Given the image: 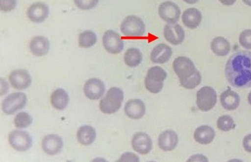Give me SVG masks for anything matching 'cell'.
Returning <instances> with one entry per match:
<instances>
[{"mask_svg": "<svg viewBox=\"0 0 251 162\" xmlns=\"http://www.w3.org/2000/svg\"><path fill=\"white\" fill-rule=\"evenodd\" d=\"M225 75L231 86L239 89L251 87V51H237L226 65Z\"/></svg>", "mask_w": 251, "mask_h": 162, "instance_id": "cell-1", "label": "cell"}, {"mask_svg": "<svg viewBox=\"0 0 251 162\" xmlns=\"http://www.w3.org/2000/svg\"><path fill=\"white\" fill-rule=\"evenodd\" d=\"M124 92L119 88H112L109 90L106 96L100 104V110L105 114H113L119 111L124 101Z\"/></svg>", "mask_w": 251, "mask_h": 162, "instance_id": "cell-2", "label": "cell"}, {"mask_svg": "<svg viewBox=\"0 0 251 162\" xmlns=\"http://www.w3.org/2000/svg\"><path fill=\"white\" fill-rule=\"evenodd\" d=\"M166 78V71L162 68L159 66L151 68L145 78V86L151 93H158L163 88V82Z\"/></svg>", "mask_w": 251, "mask_h": 162, "instance_id": "cell-3", "label": "cell"}, {"mask_svg": "<svg viewBox=\"0 0 251 162\" xmlns=\"http://www.w3.org/2000/svg\"><path fill=\"white\" fill-rule=\"evenodd\" d=\"M121 31L128 38H140L144 35L146 26L138 16H128L121 24Z\"/></svg>", "mask_w": 251, "mask_h": 162, "instance_id": "cell-4", "label": "cell"}, {"mask_svg": "<svg viewBox=\"0 0 251 162\" xmlns=\"http://www.w3.org/2000/svg\"><path fill=\"white\" fill-rule=\"evenodd\" d=\"M173 68L180 82L187 80L198 71L193 62L188 57H178L174 60Z\"/></svg>", "mask_w": 251, "mask_h": 162, "instance_id": "cell-5", "label": "cell"}, {"mask_svg": "<svg viewBox=\"0 0 251 162\" xmlns=\"http://www.w3.org/2000/svg\"><path fill=\"white\" fill-rule=\"evenodd\" d=\"M196 104L199 110L208 112L214 108L217 103V93L211 87H203L197 92Z\"/></svg>", "mask_w": 251, "mask_h": 162, "instance_id": "cell-6", "label": "cell"}, {"mask_svg": "<svg viewBox=\"0 0 251 162\" xmlns=\"http://www.w3.org/2000/svg\"><path fill=\"white\" fill-rule=\"evenodd\" d=\"M26 104V96L23 93H14L3 101L2 110L5 114L13 115L22 110Z\"/></svg>", "mask_w": 251, "mask_h": 162, "instance_id": "cell-7", "label": "cell"}, {"mask_svg": "<svg viewBox=\"0 0 251 162\" xmlns=\"http://www.w3.org/2000/svg\"><path fill=\"white\" fill-rule=\"evenodd\" d=\"M9 142L18 151H26L32 147V137L23 131H13L9 135Z\"/></svg>", "mask_w": 251, "mask_h": 162, "instance_id": "cell-8", "label": "cell"}, {"mask_svg": "<svg viewBox=\"0 0 251 162\" xmlns=\"http://www.w3.org/2000/svg\"><path fill=\"white\" fill-rule=\"evenodd\" d=\"M103 45L110 54H117L123 51L125 44L120 35L113 30H107L103 36Z\"/></svg>", "mask_w": 251, "mask_h": 162, "instance_id": "cell-9", "label": "cell"}, {"mask_svg": "<svg viewBox=\"0 0 251 162\" xmlns=\"http://www.w3.org/2000/svg\"><path fill=\"white\" fill-rule=\"evenodd\" d=\"M159 15L168 23H175L179 20L181 10L173 1H165L159 6Z\"/></svg>", "mask_w": 251, "mask_h": 162, "instance_id": "cell-10", "label": "cell"}, {"mask_svg": "<svg viewBox=\"0 0 251 162\" xmlns=\"http://www.w3.org/2000/svg\"><path fill=\"white\" fill-rule=\"evenodd\" d=\"M164 36L165 39L174 46L182 44L185 38V32L178 23H168L164 28Z\"/></svg>", "mask_w": 251, "mask_h": 162, "instance_id": "cell-11", "label": "cell"}, {"mask_svg": "<svg viewBox=\"0 0 251 162\" xmlns=\"http://www.w3.org/2000/svg\"><path fill=\"white\" fill-rule=\"evenodd\" d=\"M105 92V85L100 79L94 78L85 82L84 86V93L87 98L91 100H98L102 96Z\"/></svg>", "mask_w": 251, "mask_h": 162, "instance_id": "cell-12", "label": "cell"}, {"mask_svg": "<svg viewBox=\"0 0 251 162\" xmlns=\"http://www.w3.org/2000/svg\"><path fill=\"white\" fill-rule=\"evenodd\" d=\"M131 145L136 152L142 155H146L150 153L153 147L151 139L144 132H138L133 136Z\"/></svg>", "mask_w": 251, "mask_h": 162, "instance_id": "cell-13", "label": "cell"}, {"mask_svg": "<svg viewBox=\"0 0 251 162\" xmlns=\"http://www.w3.org/2000/svg\"><path fill=\"white\" fill-rule=\"evenodd\" d=\"M11 86L16 90H25L32 83L30 75L26 70H13L9 76Z\"/></svg>", "mask_w": 251, "mask_h": 162, "instance_id": "cell-14", "label": "cell"}, {"mask_svg": "<svg viewBox=\"0 0 251 162\" xmlns=\"http://www.w3.org/2000/svg\"><path fill=\"white\" fill-rule=\"evenodd\" d=\"M50 9L44 2H35L31 4L27 10V16L32 22L41 23L48 17Z\"/></svg>", "mask_w": 251, "mask_h": 162, "instance_id": "cell-15", "label": "cell"}, {"mask_svg": "<svg viewBox=\"0 0 251 162\" xmlns=\"http://www.w3.org/2000/svg\"><path fill=\"white\" fill-rule=\"evenodd\" d=\"M63 146V139L58 135H47L43 139V150L49 155H56L59 154L61 151Z\"/></svg>", "mask_w": 251, "mask_h": 162, "instance_id": "cell-16", "label": "cell"}, {"mask_svg": "<svg viewBox=\"0 0 251 162\" xmlns=\"http://www.w3.org/2000/svg\"><path fill=\"white\" fill-rule=\"evenodd\" d=\"M146 106L139 99H132L126 104L125 111L127 117L133 120H139L146 114Z\"/></svg>", "mask_w": 251, "mask_h": 162, "instance_id": "cell-17", "label": "cell"}, {"mask_svg": "<svg viewBox=\"0 0 251 162\" xmlns=\"http://www.w3.org/2000/svg\"><path fill=\"white\" fill-rule=\"evenodd\" d=\"M178 143V138L174 131L167 130L159 136L158 145L164 151H171L176 148Z\"/></svg>", "mask_w": 251, "mask_h": 162, "instance_id": "cell-18", "label": "cell"}, {"mask_svg": "<svg viewBox=\"0 0 251 162\" xmlns=\"http://www.w3.org/2000/svg\"><path fill=\"white\" fill-rule=\"evenodd\" d=\"M172 48L165 44H158L151 53V60L153 63L164 64L171 59L172 56Z\"/></svg>", "mask_w": 251, "mask_h": 162, "instance_id": "cell-19", "label": "cell"}, {"mask_svg": "<svg viewBox=\"0 0 251 162\" xmlns=\"http://www.w3.org/2000/svg\"><path fill=\"white\" fill-rule=\"evenodd\" d=\"M183 23L189 29H196L201 23L202 14L200 10L197 8L191 7L187 9L183 13L182 17Z\"/></svg>", "mask_w": 251, "mask_h": 162, "instance_id": "cell-20", "label": "cell"}, {"mask_svg": "<svg viewBox=\"0 0 251 162\" xmlns=\"http://www.w3.org/2000/svg\"><path fill=\"white\" fill-rule=\"evenodd\" d=\"M50 41L45 37L36 36L32 38L29 44L31 52L37 57H42L50 51Z\"/></svg>", "mask_w": 251, "mask_h": 162, "instance_id": "cell-21", "label": "cell"}, {"mask_svg": "<svg viewBox=\"0 0 251 162\" xmlns=\"http://www.w3.org/2000/svg\"><path fill=\"white\" fill-rule=\"evenodd\" d=\"M221 102L225 110H229V111L235 110L240 106V95L228 88V90L221 94Z\"/></svg>", "mask_w": 251, "mask_h": 162, "instance_id": "cell-22", "label": "cell"}, {"mask_svg": "<svg viewBox=\"0 0 251 162\" xmlns=\"http://www.w3.org/2000/svg\"><path fill=\"white\" fill-rule=\"evenodd\" d=\"M215 132L211 126H201L196 129L194 138L196 142L201 145H208L214 140Z\"/></svg>", "mask_w": 251, "mask_h": 162, "instance_id": "cell-23", "label": "cell"}, {"mask_svg": "<svg viewBox=\"0 0 251 162\" xmlns=\"http://www.w3.org/2000/svg\"><path fill=\"white\" fill-rule=\"evenodd\" d=\"M69 97L67 92L62 88L54 91L51 95V104L57 110H63L69 104Z\"/></svg>", "mask_w": 251, "mask_h": 162, "instance_id": "cell-24", "label": "cell"}, {"mask_svg": "<svg viewBox=\"0 0 251 162\" xmlns=\"http://www.w3.org/2000/svg\"><path fill=\"white\" fill-rule=\"evenodd\" d=\"M211 48L216 55L224 57L230 52L231 45L228 40L226 38L223 37H217L212 40L211 43Z\"/></svg>", "mask_w": 251, "mask_h": 162, "instance_id": "cell-25", "label": "cell"}, {"mask_svg": "<svg viewBox=\"0 0 251 162\" xmlns=\"http://www.w3.org/2000/svg\"><path fill=\"white\" fill-rule=\"evenodd\" d=\"M97 138V132L91 126H83L79 128L77 132V139L79 143L89 145L94 143Z\"/></svg>", "mask_w": 251, "mask_h": 162, "instance_id": "cell-26", "label": "cell"}, {"mask_svg": "<svg viewBox=\"0 0 251 162\" xmlns=\"http://www.w3.org/2000/svg\"><path fill=\"white\" fill-rule=\"evenodd\" d=\"M142 60H143V54L138 48H128L126 51L125 62L126 65L128 66V67H137L141 63Z\"/></svg>", "mask_w": 251, "mask_h": 162, "instance_id": "cell-27", "label": "cell"}, {"mask_svg": "<svg viewBox=\"0 0 251 162\" xmlns=\"http://www.w3.org/2000/svg\"><path fill=\"white\" fill-rule=\"evenodd\" d=\"M97 41V35L93 31H85L79 36V45L82 48H90L95 45Z\"/></svg>", "mask_w": 251, "mask_h": 162, "instance_id": "cell-28", "label": "cell"}, {"mask_svg": "<svg viewBox=\"0 0 251 162\" xmlns=\"http://www.w3.org/2000/svg\"><path fill=\"white\" fill-rule=\"evenodd\" d=\"M218 129L223 132H229L235 129L236 124L234 119L229 116H224L219 117L217 123Z\"/></svg>", "mask_w": 251, "mask_h": 162, "instance_id": "cell-29", "label": "cell"}, {"mask_svg": "<svg viewBox=\"0 0 251 162\" xmlns=\"http://www.w3.org/2000/svg\"><path fill=\"white\" fill-rule=\"evenodd\" d=\"M32 123V117L26 113L17 114L14 119V124L17 129H25Z\"/></svg>", "mask_w": 251, "mask_h": 162, "instance_id": "cell-30", "label": "cell"}, {"mask_svg": "<svg viewBox=\"0 0 251 162\" xmlns=\"http://www.w3.org/2000/svg\"><path fill=\"white\" fill-rule=\"evenodd\" d=\"M201 75L200 72L198 70L193 76L189 78L187 80L184 81V82H180V84L183 88H186V89L192 90L199 86L201 83Z\"/></svg>", "mask_w": 251, "mask_h": 162, "instance_id": "cell-31", "label": "cell"}, {"mask_svg": "<svg viewBox=\"0 0 251 162\" xmlns=\"http://www.w3.org/2000/svg\"><path fill=\"white\" fill-rule=\"evenodd\" d=\"M240 45L246 49H251V29H246L240 34Z\"/></svg>", "mask_w": 251, "mask_h": 162, "instance_id": "cell-32", "label": "cell"}, {"mask_svg": "<svg viewBox=\"0 0 251 162\" xmlns=\"http://www.w3.org/2000/svg\"><path fill=\"white\" fill-rule=\"evenodd\" d=\"M76 7L81 10H91L98 4L100 0H74Z\"/></svg>", "mask_w": 251, "mask_h": 162, "instance_id": "cell-33", "label": "cell"}, {"mask_svg": "<svg viewBox=\"0 0 251 162\" xmlns=\"http://www.w3.org/2000/svg\"><path fill=\"white\" fill-rule=\"evenodd\" d=\"M17 0H0V8L1 11L10 12L15 9Z\"/></svg>", "mask_w": 251, "mask_h": 162, "instance_id": "cell-34", "label": "cell"}, {"mask_svg": "<svg viewBox=\"0 0 251 162\" xmlns=\"http://www.w3.org/2000/svg\"><path fill=\"white\" fill-rule=\"evenodd\" d=\"M140 161L139 160V157H137V155H135L134 154H132V153H125L121 157L120 160H119V162H137Z\"/></svg>", "mask_w": 251, "mask_h": 162, "instance_id": "cell-35", "label": "cell"}, {"mask_svg": "<svg viewBox=\"0 0 251 162\" xmlns=\"http://www.w3.org/2000/svg\"><path fill=\"white\" fill-rule=\"evenodd\" d=\"M243 147L247 152L251 153V135H247L243 139Z\"/></svg>", "mask_w": 251, "mask_h": 162, "instance_id": "cell-36", "label": "cell"}, {"mask_svg": "<svg viewBox=\"0 0 251 162\" xmlns=\"http://www.w3.org/2000/svg\"><path fill=\"white\" fill-rule=\"evenodd\" d=\"M237 0H220L221 3L226 6H231L236 2Z\"/></svg>", "mask_w": 251, "mask_h": 162, "instance_id": "cell-37", "label": "cell"}, {"mask_svg": "<svg viewBox=\"0 0 251 162\" xmlns=\"http://www.w3.org/2000/svg\"><path fill=\"white\" fill-rule=\"evenodd\" d=\"M183 1H185V2L187 3V4H193L197 3L199 0H183Z\"/></svg>", "mask_w": 251, "mask_h": 162, "instance_id": "cell-38", "label": "cell"}, {"mask_svg": "<svg viewBox=\"0 0 251 162\" xmlns=\"http://www.w3.org/2000/svg\"><path fill=\"white\" fill-rule=\"evenodd\" d=\"M243 2L247 5L251 6V0H243Z\"/></svg>", "mask_w": 251, "mask_h": 162, "instance_id": "cell-39", "label": "cell"}, {"mask_svg": "<svg viewBox=\"0 0 251 162\" xmlns=\"http://www.w3.org/2000/svg\"><path fill=\"white\" fill-rule=\"evenodd\" d=\"M249 98V104H250L251 105V92L250 93H249V98Z\"/></svg>", "mask_w": 251, "mask_h": 162, "instance_id": "cell-40", "label": "cell"}]
</instances>
